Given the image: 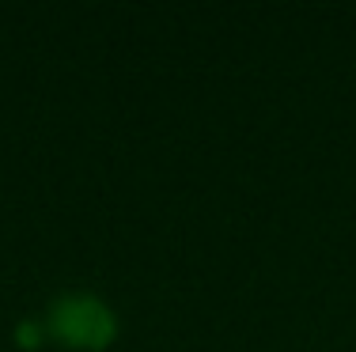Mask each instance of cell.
<instances>
[{"mask_svg": "<svg viewBox=\"0 0 356 352\" xmlns=\"http://www.w3.org/2000/svg\"><path fill=\"white\" fill-rule=\"evenodd\" d=\"M110 311L103 303L88 296H76V299H61L54 311V330L61 337L76 341V345H99V341L110 337Z\"/></svg>", "mask_w": 356, "mask_h": 352, "instance_id": "6da1fadb", "label": "cell"}]
</instances>
